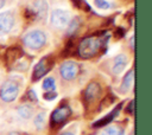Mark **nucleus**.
Segmentation results:
<instances>
[{"mask_svg": "<svg viewBox=\"0 0 152 135\" xmlns=\"http://www.w3.org/2000/svg\"><path fill=\"white\" fill-rule=\"evenodd\" d=\"M101 39L97 37H88L84 38L83 40H81V43L78 44V56L81 58L84 59H89L93 58L94 56H96L101 49Z\"/></svg>", "mask_w": 152, "mask_h": 135, "instance_id": "f257e3e1", "label": "nucleus"}, {"mask_svg": "<svg viewBox=\"0 0 152 135\" xmlns=\"http://www.w3.org/2000/svg\"><path fill=\"white\" fill-rule=\"evenodd\" d=\"M46 43V36L43 31L40 30H33L30 31L25 37H24V44L32 49V50H39L42 49Z\"/></svg>", "mask_w": 152, "mask_h": 135, "instance_id": "f03ea898", "label": "nucleus"}, {"mask_svg": "<svg viewBox=\"0 0 152 135\" xmlns=\"http://www.w3.org/2000/svg\"><path fill=\"white\" fill-rule=\"evenodd\" d=\"M19 94V84L14 81H6L0 89V98L4 102H13Z\"/></svg>", "mask_w": 152, "mask_h": 135, "instance_id": "7ed1b4c3", "label": "nucleus"}, {"mask_svg": "<svg viewBox=\"0 0 152 135\" xmlns=\"http://www.w3.org/2000/svg\"><path fill=\"white\" fill-rule=\"evenodd\" d=\"M70 22V14L68 11L56 8L51 12V24L57 28H64Z\"/></svg>", "mask_w": 152, "mask_h": 135, "instance_id": "20e7f679", "label": "nucleus"}, {"mask_svg": "<svg viewBox=\"0 0 152 135\" xmlns=\"http://www.w3.org/2000/svg\"><path fill=\"white\" fill-rule=\"evenodd\" d=\"M78 64L76 62H72V60H66L64 62L61 68H59V73L62 76L63 79L65 81H72L74 78H76L77 73H78Z\"/></svg>", "mask_w": 152, "mask_h": 135, "instance_id": "39448f33", "label": "nucleus"}, {"mask_svg": "<svg viewBox=\"0 0 152 135\" xmlns=\"http://www.w3.org/2000/svg\"><path fill=\"white\" fill-rule=\"evenodd\" d=\"M70 115H71L70 108L68 105H61L59 108L53 110V112L51 114V123L59 124V123L64 122Z\"/></svg>", "mask_w": 152, "mask_h": 135, "instance_id": "423d86ee", "label": "nucleus"}, {"mask_svg": "<svg viewBox=\"0 0 152 135\" xmlns=\"http://www.w3.org/2000/svg\"><path fill=\"white\" fill-rule=\"evenodd\" d=\"M51 68V64L49 65V58L48 57H44L42 58L38 64L34 66L33 69V73H32V81H37V79H40Z\"/></svg>", "mask_w": 152, "mask_h": 135, "instance_id": "0eeeda50", "label": "nucleus"}, {"mask_svg": "<svg viewBox=\"0 0 152 135\" xmlns=\"http://www.w3.org/2000/svg\"><path fill=\"white\" fill-rule=\"evenodd\" d=\"M14 25V17L10 11L0 13V32L7 33Z\"/></svg>", "mask_w": 152, "mask_h": 135, "instance_id": "6e6552de", "label": "nucleus"}, {"mask_svg": "<svg viewBox=\"0 0 152 135\" xmlns=\"http://www.w3.org/2000/svg\"><path fill=\"white\" fill-rule=\"evenodd\" d=\"M100 94H101V88H100L99 83H96V82H90V83L88 84V86L86 88L84 98H86L88 102H91V101H94L95 98H97Z\"/></svg>", "mask_w": 152, "mask_h": 135, "instance_id": "1a4fd4ad", "label": "nucleus"}, {"mask_svg": "<svg viewBox=\"0 0 152 135\" xmlns=\"http://www.w3.org/2000/svg\"><path fill=\"white\" fill-rule=\"evenodd\" d=\"M126 65H127V56L124 54V53H120V54H118L114 58L112 70H113V72L115 75H119V73H121L124 71V69L126 68Z\"/></svg>", "mask_w": 152, "mask_h": 135, "instance_id": "9d476101", "label": "nucleus"}, {"mask_svg": "<svg viewBox=\"0 0 152 135\" xmlns=\"http://www.w3.org/2000/svg\"><path fill=\"white\" fill-rule=\"evenodd\" d=\"M23 56H24L23 50H21L20 47L14 46V47H11V49L7 51V53H6V59H7V63H8L10 65H12V64H14L17 60H19Z\"/></svg>", "mask_w": 152, "mask_h": 135, "instance_id": "9b49d317", "label": "nucleus"}, {"mask_svg": "<svg viewBox=\"0 0 152 135\" xmlns=\"http://www.w3.org/2000/svg\"><path fill=\"white\" fill-rule=\"evenodd\" d=\"M133 78H134V71L129 70L125 75V77L122 79V83H121V86H120V91L121 92H127L131 89V86L133 84Z\"/></svg>", "mask_w": 152, "mask_h": 135, "instance_id": "f8f14e48", "label": "nucleus"}, {"mask_svg": "<svg viewBox=\"0 0 152 135\" xmlns=\"http://www.w3.org/2000/svg\"><path fill=\"white\" fill-rule=\"evenodd\" d=\"M120 107L121 105H118L116 107V109L115 110H113L110 114H108L106 117H102L101 120H99L97 122H95L94 124H93V127H95V128H99V127H103V126H106V124H108L116 115H118V112H119V109H120Z\"/></svg>", "mask_w": 152, "mask_h": 135, "instance_id": "ddd939ff", "label": "nucleus"}, {"mask_svg": "<svg viewBox=\"0 0 152 135\" xmlns=\"http://www.w3.org/2000/svg\"><path fill=\"white\" fill-rule=\"evenodd\" d=\"M101 135H125V130L120 126H109L103 129Z\"/></svg>", "mask_w": 152, "mask_h": 135, "instance_id": "4468645a", "label": "nucleus"}, {"mask_svg": "<svg viewBox=\"0 0 152 135\" xmlns=\"http://www.w3.org/2000/svg\"><path fill=\"white\" fill-rule=\"evenodd\" d=\"M33 114V108L28 104H23L18 108V115L21 118H30Z\"/></svg>", "mask_w": 152, "mask_h": 135, "instance_id": "2eb2a0df", "label": "nucleus"}, {"mask_svg": "<svg viewBox=\"0 0 152 135\" xmlns=\"http://www.w3.org/2000/svg\"><path fill=\"white\" fill-rule=\"evenodd\" d=\"M33 123H34V127L37 129H39V130L43 129L45 127V123H46V115H45V112L42 111V112L37 114L34 120H33Z\"/></svg>", "mask_w": 152, "mask_h": 135, "instance_id": "dca6fc26", "label": "nucleus"}, {"mask_svg": "<svg viewBox=\"0 0 152 135\" xmlns=\"http://www.w3.org/2000/svg\"><path fill=\"white\" fill-rule=\"evenodd\" d=\"M43 89L45 91H55L56 90V82L53 77H46L42 84Z\"/></svg>", "mask_w": 152, "mask_h": 135, "instance_id": "f3484780", "label": "nucleus"}, {"mask_svg": "<svg viewBox=\"0 0 152 135\" xmlns=\"http://www.w3.org/2000/svg\"><path fill=\"white\" fill-rule=\"evenodd\" d=\"M94 5L97 8H101V9H108L112 6L107 0H94Z\"/></svg>", "mask_w": 152, "mask_h": 135, "instance_id": "a211bd4d", "label": "nucleus"}, {"mask_svg": "<svg viewBox=\"0 0 152 135\" xmlns=\"http://www.w3.org/2000/svg\"><path fill=\"white\" fill-rule=\"evenodd\" d=\"M78 24H80V19H78V18H77V19L75 18L71 22L68 24V32H69V33H72V32L78 27Z\"/></svg>", "mask_w": 152, "mask_h": 135, "instance_id": "6ab92c4d", "label": "nucleus"}, {"mask_svg": "<svg viewBox=\"0 0 152 135\" xmlns=\"http://www.w3.org/2000/svg\"><path fill=\"white\" fill-rule=\"evenodd\" d=\"M56 96H57V94H56L55 91H48V92L44 95V98L48 99V101H51V99L56 98Z\"/></svg>", "mask_w": 152, "mask_h": 135, "instance_id": "aec40b11", "label": "nucleus"}, {"mask_svg": "<svg viewBox=\"0 0 152 135\" xmlns=\"http://www.w3.org/2000/svg\"><path fill=\"white\" fill-rule=\"evenodd\" d=\"M133 109H134V102L131 101L129 104H128V107H127V112L128 114H133Z\"/></svg>", "mask_w": 152, "mask_h": 135, "instance_id": "412c9836", "label": "nucleus"}, {"mask_svg": "<svg viewBox=\"0 0 152 135\" xmlns=\"http://www.w3.org/2000/svg\"><path fill=\"white\" fill-rule=\"evenodd\" d=\"M4 5H5V0H0V8H1Z\"/></svg>", "mask_w": 152, "mask_h": 135, "instance_id": "4be33fe9", "label": "nucleus"}, {"mask_svg": "<svg viewBox=\"0 0 152 135\" xmlns=\"http://www.w3.org/2000/svg\"><path fill=\"white\" fill-rule=\"evenodd\" d=\"M61 135H74L72 133H63V134H61Z\"/></svg>", "mask_w": 152, "mask_h": 135, "instance_id": "5701e85b", "label": "nucleus"}]
</instances>
